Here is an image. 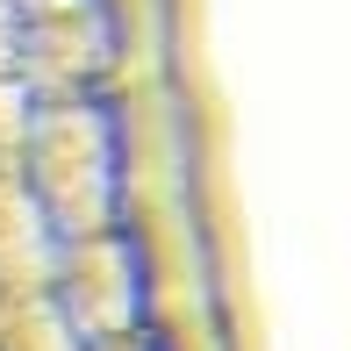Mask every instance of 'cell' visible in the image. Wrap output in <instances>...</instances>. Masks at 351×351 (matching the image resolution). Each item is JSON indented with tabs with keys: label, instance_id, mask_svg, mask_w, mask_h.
Here are the masks:
<instances>
[{
	"label": "cell",
	"instance_id": "6da1fadb",
	"mask_svg": "<svg viewBox=\"0 0 351 351\" xmlns=\"http://www.w3.org/2000/svg\"><path fill=\"white\" fill-rule=\"evenodd\" d=\"M58 280V315L72 323V337L86 351H108V344H130L143 337V258L115 237H72L51 265Z\"/></svg>",
	"mask_w": 351,
	"mask_h": 351
},
{
	"label": "cell",
	"instance_id": "7a4b0ae2",
	"mask_svg": "<svg viewBox=\"0 0 351 351\" xmlns=\"http://www.w3.org/2000/svg\"><path fill=\"white\" fill-rule=\"evenodd\" d=\"M36 186H43V201H51V215H58L65 237H101L108 230L115 180H108L101 130H93L86 115H58L51 130L36 136Z\"/></svg>",
	"mask_w": 351,
	"mask_h": 351
},
{
	"label": "cell",
	"instance_id": "3957f363",
	"mask_svg": "<svg viewBox=\"0 0 351 351\" xmlns=\"http://www.w3.org/2000/svg\"><path fill=\"white\" fill-rule=\"evenodd\" d=\"M0 351H86L51 294H8L0 301Z\"/></svg>",
	"mask_w": 351,
	"mask_h": 351
}]
</instances>
